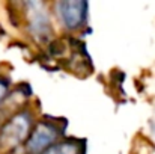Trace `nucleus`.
<instances>
[{"mask_svg": "<svg viewBox=\"0 0 155 154\" xmlns=\"http://www.w3.org/2000/svg\"><path fill=\"white\" fill-rule=\"evenodd\" d=\"M42 154H81V147L75 142H59L53 144Z\"/></svg>", "mask_w": 155, "mask_h": 154, "instance_id": "39448f33", "label": "nucleus"}, {"mask_svg": "<svg viewBox=\"0 0 155 154\" xmlns=\"http://www.w3.org/2000/svg\"><path fill=\"white\" fill-rule=\"evenodd\" d=\"M6 94H8V85L3 80H0V101L6 97Z\"/></svg>", "mask_w": 155, "mask_h": 154, "instance_id": "0eeeda50", "label": "nucleus"}, {"mask_svg": "<svg viewBox=\"0 0 155 154\" xmlns=\"http://www.w3.org/2000/svg\"><path fill=\"white\" fill-rule=\"evenodd\" d=\"M59 135V128L48 121L38 122L33 132L29 135L26 150L29 154H42L47 148L51 147Z\"/></svg>", "mask_w": 155, "mask_h": 154, "instance_id": "7ed1b4c3", "label": "nucleus"}, {"mask_svg": "<svg viewBox=\"0 0 155 154\" xmlns=\"http://www.w3.org/2000/svg\"><path fill=\"white\" fill-rule=\"evenodd\" d=\"M29 8H32L30 12V20H29V29L30 33L38 39V41H47L48 36L51 35V26L47 14L42 9V3L33 2L27 3Z\"/></svg>", "mask_w": 155, "mask_h": 154, "instance_id": "20e7f679", "label": "nucleus"}, {"mask_svg": "<svg viewBox=\"0 0 155 154\" xmlns=\"http://www.w3.org/2000/svg\"><path fill=\"white\" fill-rule=\"evenodd\" d=\"M151 127H152V130H154V132H155V118H154V119H152V124H151Z\"/></svg>", "mask_w": 155, "mask_h": 154, "instance_id": "6e6552de", "label": "nucleus"}, {"mask_svg": "<svg viewBox=\"0 0 155 154\" xmlns=\"http://www.w3.org/2000/svg\"><path fill=\"white\" fill-rule=\"evenodd\" d=\"M57 15L62 24L69 30L80 29L87 18V3L80 0H63L56 3Z\"/></svg>", "mask_w": 155, "mask_h": 154, "instance_id": "f03ea898", "label": "nucleus"}, {"mask_svg": "<svg viewBox=\"0 0 155 154\" xmlns=\"http://www.w3.org/2000/svg\"><path fill=\"white\" fill-rule=\"evenodd\" d=\"M68 41H65V39H56V41H53L51 44L48 46V51H50V54H53L54 57H62L66 50H68V47H69V44H66Z\"/></svg>", "mask_w": 155, "mask_h": 154, "instance_id": "423d86ee", "label": "nucleus"}, {"mask_svg": "<svg viewBox=\"0 0 155 154\" xmlns=\"http://www.w3.org/2000/svg\"><path fill=\"white\" fill-rule=\"evenodd\" d=\"M30 127L32 118L27 112H20L14 115L0 128V147L5 150L17 148L26 138H29Z\"/></svg>", "mask_w": 155, "mask_h": 154, "instance_id": "f257e3e1", "label": "nucleus"}]
</instances>
